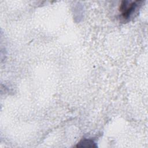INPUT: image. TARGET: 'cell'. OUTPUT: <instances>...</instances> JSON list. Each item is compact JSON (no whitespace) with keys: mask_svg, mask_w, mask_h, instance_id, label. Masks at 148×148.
<instances>
[{"mask_svg":"<svg viewBox=\"0 0 148 148\" xmlns=\"http://www.w3.org/2000/svg\"><path fill=\"white\" fill-rule=\"evenodd\" d=\"M79 147H96V145L94 142L89 139H84L81 140L76 146Z\"/></svg>","mask_w":148,"mask_h":148,"instance_id":"7a4b0ae2","label":"cell"},{"mask_svg":"<svg viewBox=\"0 0 148 148\" xmlns=\"http://www.w3.org/2000/svg\"><path fill=\"white\" fill-rule=\"evenodd\" d=\"M141 2L142 1H123L119 7V11L121 16L124 19L128 18L134 13L135 9L138 7V5H140Z\"/></svg>","mask_w":148,"mask_h":148,"instance_id":"6da1fadb","label":"cell"}]
</instances>
